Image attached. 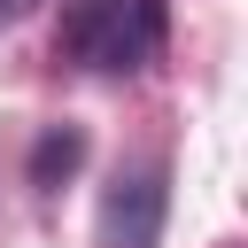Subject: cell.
<instances>
[{"label": "cell", "mask_w": 248, "mask_h": 248, "mask_svg": "<svg viewBox=\"0 0 248 248\" xmlns=\"http://www.w3.org/2000/svg\"><path fill=\"white\" fill-rule=\"evenodd\" d=\"M23 8H31V0H0V23H8V16H23Z\"/></svg>", "instance_id": "cell-4"}, {"label": "cell", "mask_w": 248, "mask_h": 248, "mask_svg": "<svg viewBox=\"0 0 248 248\" xmlns=\"http://www.w3.org/2000/svg\"><path fill=\"white\" fill-rule=\"evenodd\" d=\"M78 163H85V132H78V124H46V132H39V147H31V186H39V194H54Z\"/></svg>", "instance_id": "cell-3"}, {"label": "cell", "mask_w": 248, "mask_h": 248, "mask_svg": "<svg viewBox=\"0 0 248 248\" xmlns=\"http://www.w3.org/2000/svg\"><path fill=\"white\" fill-rule=\"evenodd\" d=\"M163 209H170L163 163L116 170V186L101 194V248H155L163 240Z\"/></svg>", "instance_id": "cell-2"}, {"label": "cell", "mask_w": 248, "mask_h": 248, "mask_svg": "<svg viewBox=\"0 0 248 248\" xmlns=\"http://www.w3.org/2000/svg\"><path fill=\"white\" fill-rule=\"evenodd\" d=\"M155 39H163L155 0H78L62 16V54L85 62V70H108V78L140 70L155 54Z\"/></svg>", "instance_id": "cell-1"}]
</instances>
